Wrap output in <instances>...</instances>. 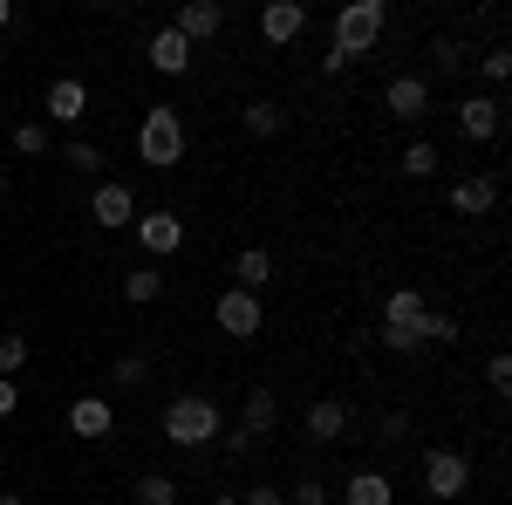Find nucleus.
I'll use <instances>...</instances> for the list:
<instances>
[{
	"label": "nucleus",
	"mask_w": 512,
	"mask_h": 505,
	"mask_svg": "<svg viewBox=\"0 0 512 505\" xmlns=\"http://www.w3.org/2000/svg\"><path fill=\"white\" fill-rule=\"evenodd\" d=\"M274 424H280L274 389L253 383V389H246V410H239V437H246V444H267V437H274Z\"/></svg>",
	"instance_id": "obj_9"
},
{
	"label": "nucleus",
	"mask_w": 512,
	"mask_h": 505,
	"mask_svg": "<svg viewBox=\"0 0 512 505\" xmlns=\"http://www.w3.org/2000/svg\"><path fill=\"white\" fill-rule=\"evenodd\" d=\"M110 376H117V383H144V376H151V362L130 349V355H117V369H110Z\"/></svg>",
	"instance_id": "obj_32"
},
{
	"label": "nucleus",
	"mask_w": 512,
	"mask_h": 505,
	"mask_svg": "<svg viewBox=\"0 0 512 505\" xmlns=\"http://www.w3.org/2000/svg\"><path fill=\"white\" fill-rule=\"evenodd\" d=\"M212 505H239V499H233V492H219V499H212Z\"/></svg>",
	"instance_id": "obj_39"
},
{
	"label": "nucleus",
	"mask_w": 512,
	"mask_h": 505,
	"mask_svg": "<svg viewBox=\"0 0 512 505\" xmlns=\"http://www.w3.org/2000/svg\"><path fill=\"white\" fill-rule=\"evenodd\" d=\"M0 505H28V499H21V492H0Z\"/></svg>",
	"instance_id": "obj_37"
},
{
	"label": "nucleus",
	"mask_w": 512,
	"mask_h": 505,
	"mask_svg": "<svg viewBox=\"0 0 512 505\" xmlns=\"http://www.w3.org/2000/svg\"><path fill=\"white\" fill-rule=\"evenodd\" d=\"M0 110H7V103H0Z\"/></svg>",
	"instance_id": "obj_41"
},
{
	"label": "nucleus",
	"mask_w": 512,
	"mask_h": 505,
	"mask_svg": "<svg viewBox=\"0 0 512 505\" xmlns=\"http://www.w3.org/2000/svg\"><path fill=\"white\" fill-rule=\"evenodd\" d=\"M192 41L185 35H171V28H158V35L144 41V62H151V69H158V76H185V69H192Z\"/></svg>",
	"instance_id": "obj_13"
},
{
	"label": "nucleus",
	"mask_w": 512,
	"mask_h": 505,
	"mask_svg": "<svg viewBox=\"0 0 512 505\" xmlns=\"http://www.w3.org/2000/svg\"><path fill=\"white\" fill-rule=\"evenodd\" d=\"M239 505H287V492H280V485H253Z\"/></svg>",
	"instance_id": "obj_35"
},
{
	"label": "nucleus",
	"mask_w": 512,
	"mask_h": 505,
	"mask_svg": "<svg viewBox=\"0 0 512 505\" xmlns=\"http://www.w3.org/2000/svg\"><path fill=\"white\" fill-rule=\"evenodd\" d=\"M14 403H21V389H14V383H0V424L14 417Z\"/></svg>",
	"instance_id": "obj_36"
},
{
	"label": "nucleus",
	"mask_w": 512,
	"mask_h": 505,
	"mask_svg": "<svg viewBox=\"0 0 512 505\" xmlns=\"http://www.w3.org/2000/svg\"><path fill=\"white\" fill-rule=\"evenodd\" d=\"M328 499H335V492H328L321 478H301V485L287 492V505H328Z\"/></svg>",
	"instance_id": "obj_31"
},
{
	"label": "nucleus",
	"mask_w": 512,
	"mask_h": 505,
	"mask_svg": "<svg viewBox=\"0 0 512 505\" xmlns=\"http://www.w3.org/2000/svg\"><path fill=\"white\" fill-rule=\"evenodd\" d=\"M383 110H390L396 123H424V117H431V82H424V76H390Z\"/></svg>",
	"instance_id": "obj_8"
},
{
	"label": "nucleus",
	"mask_w": 512,
	"mask_h": 505,
	"mask_svg": "<svg viewBox=\"0 0 512 505\" xmlns=\"http://www.w3.org/2000/svg\"><path fill=\"white\" fill-rule=\"evenodd\" d=\"M69 430H76V437H110V430H117V410H110L103 396H76V403H69Z\"/></svg>",
	"instance_id": "obj_17"
},
{
	"label": "nucleus",
	"mask_w": 512,
	"mask_h": 505,
	"mask_svg": "<svg viewBox=\"0 0 512 505\" xmlns=\"http://www.w3.org/2000/svg\"><path fill=\"white\" fill-rule=\"evenodd\" d=\"M424 492H431V499H458V492H472V458L451 451V444L424 451Z\"/></svg>",
	"instance_id": "obj_4"
},
{
	"label": "nucleus",
	"mask_w": 512,
	"mask_h": 505,
	"mask_svg": "<svg viewBox=\"0 0 512 505\" xmlns=\"http://www.w3.org/2000/svg\"><path fill=\"white\" fill-rule=\"evenodd\" d=\"M62 164L82 171V178H96V171H103V151H96V144H62Z\"/></svg>",
	"instance_id": "obj_26"
},
{
	"label": "nucleus",
	"mask_w": 512,
	"mask_h": 505,
	"mask_svg": "<svg viewBox=\"0 0 512 505\" xmlns=\"http://www.w3.org/2000/svg\"><path fill=\"white\" fill-rule=\"evenodd\" d=\"M342 430H349V403H342V396L308 403V437H315V444H342Z\"/></svg>",
	"instance_id": "obj_15"
},
{
	"label": "nucleus",
	"mask_w": 512,
	"mask_h": 505,
	"mask_svg": "<svg viewBox=\"0 0 512 505\" xmlns=\"http://www.w3.org/2000/svg\"><path fill=\"white\" fill-rule=\"evenodd\" d=\"M212 321H219L233 342H253V335L267 328V308H260V294H246V287H226V294L212 301Z\"/></svg>",
	"instance_id": "obj_5"
},
{
	"label": "nucleus",
	"mask_w": 512,
	"mask_h": 505,
	"mask_svg": "<svg viewBox=\"0 0 512 505\" xmlns=\"http://www.w3.org/2000/svg\"><path fill=\"white\" fill-rule=\"evenodd\" d=\"M465 328H458V314H424V342H437V349H451Z\"/></svg>",
	"instance_id": "obj_27"
},
{
	"label": "nucleus",
	"mask_w": 512,
	"mask_h": 505,
	"mask_svg": "<svg viewBox=\"0 0 512 505\" xmlns=\"http://www.w3.org/2000/svg\"><path fill=\"white\" fill-rule=\"evenodd\" d=\"M137 505H178V478L144 471V478H137Z\"/></svg>",
	"instance_id": "obj_22"
},
{
	"label": "nucleus",
	"mask_w": 512,
	"mask_h": 505,
	"mask_svg": "<svg viewBox=\"0 0 512 505\" xmlns=\"http://www.w3.org/2000/svg\"><path fill=\"white\" fill-rule=\"evenodd\" d=\"M48 144H55L48 123H14V151L21 157H48Z\"/></svg>",
	"instance_id": "obj_24"
},
{
	"label": "nucleus",
	"mask_w": 512,
	"mask_h": 505,
	"mask_svg": "<svg viewBox=\"0 0 512 505\" xmlns=\"http://www.w3.org/2000/svg\"><path fill=\"white\" fill-rule=\"evenodd\" d=\"M478 69H485V82H506L512 76V48H485V55H478Z\"/></svg>",
	"instance_id": "obj_30"
},
{
	"label": "nucleus",
	"mask_w": 512,
	"mask_h": 505,
	"mask_svg": "<svg viewBox=\"0 0 512 505\" xmlns=\"http://www.w3.org/2000/svg\"><path fill=\"white\" fill-rule=\"evenodd\" d=\"M137 157L151 164V171H171L178 157H185V117L171 110V103H151L144 123H137Z\"/></svg>",
	"instance_id": "obj_3"
},
{
	"label": "nucleus",
	"mask_w": 512,
	"mask_h": 505,
	"mask_svg": "<svg viewBox=\"0 0 512 505\" xmlns=\"http://www.w3.org/2000/svg\"><path fill=\"white\" fill-rule=\"evenodd\" d=\"M0 198H7V164H0Z\"/></svg>",
	"instance_id": "obj_40"
},
{
	"label": "nucleus",
	"mask_w": 512,
	"mask_h": 505,
	"mask_svg": "<svg viewBox=\"0 0 512 505\" xmlns=\"http://www.w3.org/2000/svg\"><path fill=\"white\" fill-rule=\"evenodd\" d=\"M280 123H287L280 103H246V130H253V137H280Z\"/></svg>",
	"instance_id": "obj_23"
},
{
	"label": "nucleus",
	"mask_w": 512,
	"mask_h": 505,
	"mask_svg": "<svg viewBox=\"0 0 512 505\" xmlns=\"http://www.w3.org/2000/svg\"><path fill=\"white\" fill-rule=\"evenodd\" d=\"M499 130H506V103L499 96H465L458 103V137L465 144H492Z\"/></svg>",
	"instance_id": "obj_7"
},
{
	"label": "nucleus",
	"mask_w": 512,
	"mask_h": 505,
	"mask_svg": "<svg viewBox=\"0 0 512 505\" xmlns=\"http://www.w3.org/2000/svg\"><path fill=\"white\" fill-rule=\"evenodd\" d=\"M424 294H417V287H396L390 301H383V328H424Z\"/></svg>",
	"instance_id": "obj_19"
},
{
	"label": "nucleus",
	"mask_w": 512,
	"mask_h": 505,
	"mask_svg": "<svg viewBox=\"0 0 512 505\" xmlns=\"http://www.w3.org/2000/svg\"><path fill=\"white\" fill-rule=\"evenodd\" d=\"M137 239H144L151 260H171V253L185 246V219H178V212H144V219H137Z\"/></svg>",
	"instance_id": "obj_11"
},
{
	"label": "nucleus",
	"mask_w": 512,
	"mask_h": 505,
	"mask_svg": "<svg viewBox=\"0 0 512 505\" xmlns=\"http://www.w3.org/2000/svg\"><path fill=\"white\" fill-rule=\"evenodd\" d=\"M396 492H390V478L383 471H355L349 485H342V505H390Z\"/></svg>",
	"instance_id": "obj_20"
},
{
	"label": "nucleus",
	"mask_w": 512,
	"mask_h": 505,
	"mask_svg": "<svg viewBox=\"0 0 512 505\" xmlns=\"http://www.w3.org/2000/svg\"><path fill=\"white\" fill-rule=\"evenodd\" d=\"M301 28H308V7H301V0H267V7H260V35L274 41V48L301 41Z\"/></svg>",
	"instance_id": "obj_12"
},
{
	"label": "nucleus",
	"mask_w": 512,
	"mask_h": 505,
	"mask_svg": "<svg viewBox=\"0 0 512 505\" xmlns=\"http://www.w3.org/2000/svg\"><path fill=\"white\" fill-rule=\"evenodd\" d=\"M7 21H14V7H7V0H0V28H7Z\"/></svg>",
	"instance_id": "obj_38"
},
{
	"label": "nucleus",
	"mask_w": 512,
	"mask_h": 505,
	"mask_svg": "<svg viewBox=\"0 0 512 505\" xmlns=\"http://www.w3.org/2000/svg\"><path fill=\"white\" fill-rule=\"evenodd\" d=\"M383 21H390V7L383 0H349L342 14H335V41H328V55L349 69V62H362L369 48H376V35H383Z\"/></svg>",
	"instance_id": "obj_2"
},
{
	"label": "nucleus",
	"mask_w": 512,
	"mask_h": 505,
	"mask_svg": "<svg viewBox=\"0 0 512 505\" xmlns=\"http://www.w3.org/2000/svg\"><path fill=\"white\" fill-rule=\"evenodd\" d=\"M499 205V178H458L451 185V212H465V219H485Z\"/></svg>",
	"instance_id": "obj_16"
},
{
	"label": "nucleus",
	"mask_w": 512,
	"mask_h": 505,
	"mask_svg": "<svg viewBox=\"0 0 512 505\" xmlns=\"http://www.w3.org/2000/svg\"><path fill=\"white\" fill-rule=\"evenodd\" d=\"M158 294H164V273H151V267L123 273V301H130V308H151Z\"/></svg>",
	"instance_id": "obj_21"
},
{
	"label": "nucleus",
	"mask_w": 512,
	"mask_h": 505,
	"mask_svg": "<svg viewBox=\"0 0 512 505\" xmlns=\"http://www.w3.org/2000/svg\"><path fill=\"white\" fill-rule=\"evenodd\" d=\"M267 280H274V253H267V246H246V253L233 260V287H246V294H260Z\"/></svg>",
	"instance_id": "obj_18"
},
{
	"label": "nucleus",
	"mask_w": 512,
	"mask_h": 505,
	"mask_svg": "<svg viewBox=\"0 0 512 505\" xmlns=\"http://www.w3.org/2000/svg\"><path fill=\"white\" fill-rule=\"evenodd\" d=\"M219 437H226V424H219V403H212V396L185 389V396L164 403V444H178V451H205V444H219Z\"/></svg>",
	"instance_id": "obj_1"
},
{
	"label": "nucleus",
	"mask_w": 512,
	"mask_h": 505,
	"mask_svg": "<svg viewBox=\"0 0 512 505\" xmlns=\"http://www.w3.org/2000/svg\"><path fill=\"white\" fill-rule=\"evenodd\" d=\"M89 219L103 226V233H123V226H137V192L117 185V178H103L96 192H89Z\"/></svg>",
	"instance_id": "obj_6"
},
{
	"label": "nucleus",
	"mask_w": 512,
	"mask_h": 505,
	"mask_svg": "<svg viewBox=\"0 0 512 505\" xmlns=\"http://www.w3.org/2000/svg\"><path fill=\"white\" fill-rule=\"evenodd\" d=\"M376 342L396 349V355H417V349H424V328H376Z\"/></svg>",
	"instance_id": "obj_28"
},
{
	"label": "nucleus",
	"mask_w": 512,
	"mask_h": 505,
	"mask_svg": "<svg viewBox=\"0 0 512 505\" xmlns=\"http://www.w3.org/2000/svg\"><path fill=\"white\" fill-rule=\"evenodd\" d=\"M21 362H28V342H21V335H0V383H7Z\"/></svg>",
	"instance_id": "obj_29"
},
{
	"label": "nucleus",
	"mask_w": 512,
	"mask_h": 505,
	"mask_svg": "<svg viewBox=\"0 0 512 505\" xmlns=\"http://www.w3.org/2000/svg\"><path fill=\"white\" fill-rule=\"evenodd\" d=\"M219 28H226V7H219V0H185V7L171 14V35H185L192 48H198V41H212Z\"/></svg>",
	"instance_id": "obj_10"
},
{
	"label": "nucleus",
	"mask_w": 512,
	"mask_h": 505,
	"mask_svg": "<svg viewBox=\"0 0 512 505\" xmlns=\"http://www.w3.org/2000/svg\"><path fill=\"white\" fill-rule=\"evenodd\" d=\"M485 389H499V396L512 389V355H492V362H485Z\"/></svg>",
	"instance_id": "obj_33"
},
{
	"label": "nucleus",
	"mask_w": 512,
	"mask_h": 505,
	"mask_svg": "<svg viewBox=\"0 0 512 505\" xmlns=\"http://www.w3.org/2000/svg\"><path fill=\"white\" fill-rule=\"evenodd\" d=\"M431 62H437V69H458L465 55H458V41H451V35H437V41H431Z\"/></svg>",
	"instance_id": "obj_34"
},
{
	"label": "nucleus",
	"mask_w": 512,
	"mask_h": 505,
	"mask_svg": "<svg viewBox=\"0 0 512 505\" xmlns=\"http://www.w3.org/2000/svg\"><path fill=\"white\" fill-rule=\"evenodd\" d=\"M82 117H89V82L76 76L48 82V123H82Z\"/></svg>",
	"instance_id": "obj_14"
},
{
	"label": "nucleus",
	"mask_w": 512,
	"mask_h": 505,
	"mask_svg": "<svg viewBox=\"0 0 512 505\" xmlns=\"http://www.w3.org/2000/svg\"><path fill=\"white\" fill-rule=\"evenodd\" d=\"M403 171H410V178H431V171H437V144H431V137H417V144L403 151Z\"/></svg>",
	"instance_id": "obj_25"
}]
</instances>
